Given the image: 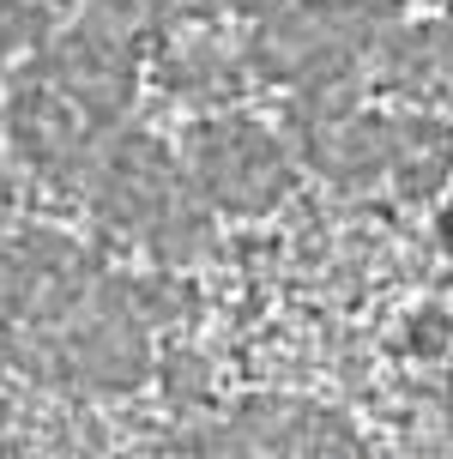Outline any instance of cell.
I'll list each match as a JSON object with an SVG mask.
<instances>
[{
  "instance_id": "10",
  "label": "cell",
  "mask_w": 453,
  "mask_h": 459,
  "mask_svg": "<svg viewBox=\"0 0 453 459\" xmlns=\"http://www.w3.org/2000/svg\"><path fill=\"white\" fill-rule=\"evenodd\" d=\"M85 127H97L67 91H24L13 103V134L43 169H67L85 152Z\"/></svg>"
},
{
  "instance_id": "16",
  "label": "cell",
  "mask_w": 453,
  "mask_h": 459,
  "mask_svg": "<svg viewBox=\"0 0 453 459\" xmlns=\"http://www.w3.org/2000/svg\"><path fill=\"white\" fill-rule=\"evenodd\" d=\"M0 218H6V200H0Z\"/></svg>"
},
{
  "instance_id": "4",
  "label": "cell",
  "mask_w": 453,
  "mask_h": 459,
  "mask_svg": "<svg viewBox=\"0 0 453 459\" xmlns=\"http://www.w3.org/2000/svg\"><path fill=\"white\" fill-rule=\"evenodd\" d=\"M296 139L315 176L339 187H375L393 163V115L357 109L344 91H302L296 97Z\"/></svg>"
},
{
  "instance_id": "7",
  "label": "cell",
  "mask_w": 453,
  "mask_h": 459,
  "mask_svg": "<svg viewBox=\"0 0 453 459\" xmlns=\"http://www.w3.org/2000/svg\"><path fill=\"white\" fill-rule=\"evenodd\" d=\"M242 441L260 459H369L357 429L339 411L309 405V399H248Z\"/></svg>"
},
{
  "instance_id": "9",
  "label": "cell",
  "mask_w": 453,
  "mask_h": 459,
  "mask_svg": "<svg viewBox=\"0 0 453 459\" xmlns=\"http://www.w3.org/2000/svg\"><path fill=\"white\" fill-rule=\"evenodd\" d=\"M55 79H61V91H67L91 121L121 115V109H127V91H134L127 48L103 43V37H73V43L55 55Z\"/></svg>"
},
{
  "instance_id": "5",
  "label": "cell",
  "mask_w": 453,
  "mask_h": 459,
  "mask_svg": "<svg viewBox=\"0 0 453 459\" xmlns=\"http://www.w3.org/2000/svg\"><path fill=\"white\" fill-rule=\"evenodd\" d=\"M85 284H91V260L73 242L48 236V230L19 236L0 260V302L19 321H55V315L79 308Z\"/></svg>"
},
{
  "instance_id": "12",
  "label": "cell",
  "mask_w": 453,
  "mask_h": 459,
  "mask_svg": "<svg viewBox=\"0 0 453 459\" xmlns=\"http://www.w3.org/2000/svg\"><path fill=\"white\" fill-rule=\"evenodd\" d=\"M441 333H448V321H441V315H423V321L411 326V344H417V351H423V357H435V351H441Z\"/></svg>"
},
{
  "instance_id": "2",
  "label": "cell",
  "mask_w": 453,
  "mask_h": 459,
  "mask_svg": "<svg viewBox=\"0 0 453 459\" xmlns=\"http://www.w3.org/2000/svg\"><path fill=\"white\" fill-rule=\"evenodd\" d=\"M97 212L109 224L145 236L158 254H200V242H205L200 200L187 194L170 152L145 134L115 139L109 158L97 163Z\"/></svg>"
},
{
  "instance_id": "3",
  "label": "cell",
  "mask_w": 453,
  "mask_h": 459,
  "mask_svg": "<svg viewBox=\"0 0 453 459\" xmlns=\"http://www.w3.org/2000/svg\"><path fill=\"white\" fill-rule=\"evenodd\" d=\"M194 182L218 212L236 218H260L272 212L296 182V163L284 152V139H272L254 121H205L194 127Z\"/></svg>"
},
{
  "instance_id": "14",
  "label": "cell",
  "mask_w": 453,
  "mask_h": 459,
  "mask_svg": "<svg viewBox=\"0 0 453 459\" xmlns=\"http://www.w3.org/2000/svg\"><path fill=\"white\" fill-rule=\"evenodd\" d=\"M430 459H453V429H441V436L430 441Z\"/></svg>"
},
{
  "instance_id": "6",
  "label": "cell",
  "mask_w": 453,
  "mask_h": 459,
  "mask_svg": "<svg viewBox=\"0 0 453 459\" xmlns=\"http://www.w3.org/2000/svg\"><path fill=\"white\" fill-rule=\"evenodd\" d=\"M61 375L85 387H134L145 375V326L121 290H103L79 308V321L61 339Z\"/></svg>"
},
{
  "instance_id": "1",
  "label": "cell",
  "mask_w": 453,
  "mask_h": 459,
  "mask_svg": "<svg viewBox=\"0 0 453 459\" xmlns=\"http://www.w3.org/2000/svg\"><path fill=\"white\" fill-rule=\"evenodd\" d=\"M387 24V0H272L248 37V67L291 91H344L351 73L375 61Z\"/></svg>"
},
{
  "instance_id": "8",
  "label": "cell",
  "mask_w": 453,
  "mask_h": 459,
  "mask_svg": "<svg viewBox=\"0 0 453 459\" xmlns=\"http://www.w3.org/2000/svg\"><path fill=\"white\" fill-rule=\"evenodd\" d=\"M375 73L381 85L411 97H453V30L448 24H387L375 43Z\"/></svg>"
},
{
  "instance_id": "15",
  "label": "cell",
  "mask_w": 453,
  "mask_h": 459,
  "mask_svg": "<svg viewBox=\"0 0 453 459\" xmlns=\"http://www.w3.org/2000/svg\"><path fill=\"white\" fill-rule=\"evenodd\" d=\"M441 242H448V254H453V206H448V218H441Z\"/></svg>"
},
{
  "instance_id": "11",
  "label": "cell",
  "mask_w": 453,
  "mask_h": 459,
  "mask_svg": "<svg viewBox=\"0 0 453 459\" xmlns=\"http://www.w3.org/2000/svg\"><path fill=\"white\" fill-rule=\"evenodd\" d=\"M453 176V127L435 115H393V163H387V182L423 200Z\"/></svg>"
},
{
  "instance_id": "13",
  "label": "cell",
  "mask_w": 453,
  "mask_h": 459,
  "mask_svg": "<svg viewBox=\"0 0 453 459\" xmlns=\"http://www.w3.org/2000/svg\"><path fill=\"white\" fill-rule=\"evenodd\" d=\"M205 6H236V13H266L272 0H205Z\"/></svg>"
}]
</instances>
